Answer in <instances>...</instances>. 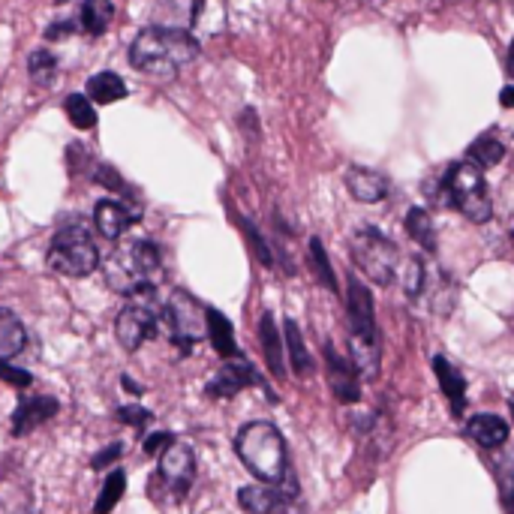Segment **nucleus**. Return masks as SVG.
I'll return each mask as SVG.
<instances>
[{"label": "nucleus", "instance_id": "obj_30", "mask_svg": "<svg viewBox=\"0 0 514 514\" xmlns=\"http://www.w3.org/2000/svg\"><path fill=\"white\" fill-rule=\"evenodd\" d=\"M64 109H67V118H70V124L76 130H94L97 127V109H94V103L85 94L67 97Z\"/></svg>", "mask_w": 514, "mask_h": 514}, {"label": "nucleus", "instance_id": "obj_33", "mask_svg": "<svg viewBox=\"0 0 514 514\" xmlns=\"http://www.w3.org/2000/svg\"><path fill=\"white\" fill-rule=\"evenodd\" d=\"M118 421H121V424H130V427L145 430V427L154 421V412H151V409H145V406H139V403H130V406H121V409H118Z\"/></svg>", "mask_w": 514, "mask_h": 514}, {"label": "nucleus", "instance_id": "obj_35", "mask_svg": "<svg viewBox=\"0 0 514 514\" xmlns=\"http://www.w3.org/2000/svg\"><path fill=\"white\" fill-rule=\"evenodd\" d=\"M0 379L10 382L13 388H28V385H34V376H31L28 370L13 367V364H10V361H4V358H0Z\"/></svg>", "mask_w": 514, "mask_h": 514}, {"label": "nucleus", "instance_id": "obj_5", "mask_svg": "<svg viewBox=\"0 0 514 514\" xmlns=\"http://www.w3.org/2000/svg\"><path fill=\"white\" fill-rule=\"evenodd\" d=\"M442 202L457 208L466 220L472 223H487L493 214V202L487 196V184H484V169L475 166L472 160H460L454 166H448L445 178H442Z\"/></svg>", "mask_w": 514, "mask_h": 514}, {"label": "nucleus", "instance_id": "obj_16", "mask_svg": "<svg viewBox=\"0 0 514 514\" xmlns=\"http://www.w3.org/2000/svg\"><path fill=\"white\" fill-rule=\"evenodd\" d=\"M433 373H436L439 388H442V394H445V400L451 406V415L460 418L466 412V379H463V373L445 355L433 358Z\"/></svg>", "mask_w": 514, "mask_h": 514}, {"label": "nucleus", "instance_id": "obj_25", "mask_svg": "<svg viewBox=\"0 0 514 514\" xmlns=\"http://www.w3.org/2000/svg\"><path fill=\"white\" fill-rule=\"evenodd\" d=\"M112 19H115V4H112V0H85V4H82L79 25H82L85 34H91V37L106 34Z\"/></svg>", "mask_w": 514, "mask_h": 514}, {"label": "nucleus", "instance_id": "obj_9", "mask_svg": "<svg viewBox=\"0 0 514 514\" xmlns=\"http://www.w3.org/2000/svg\"><path fill=\"white\" fill-rule=\"evenodd\" d=\"M127 307L118 313L115 319V337L121 343V349L136 352L145 340H151L160 328V313L154 304V286L142 289L136 295H127Z\"/></svg>", "mask_w": 514, "mask_h": 514}, {"label": "nucleus", "instance_id": "obj_2", "mask_svg": "<svg viewBox=\"0 0 514 514\" xmlns=\"http://www.w3.org/2000/svg\"><path fill=\"white\" fill-rule=\"evenodd\" d=\"M346 313H349L352 364L361 376L373 379L379 373V331H376L373 295L358 277H349L346 283Z\"/></svg>", "mask_w": 514, "mask_h": 514}, {"label": "nucleus", "instance_id": "obj_39", "mask_svg": "<svg viewBox=\"0 0 514 514\" xmlns=\"http://www.w3.org/2000/svg\"><path fill=\"white\" fill-rule=\"evenodd\" d=\"M505 109H514V88L508 85V88H502V100H499Z\"/></svg>", "mask_w": 514, "mask_h": 514}, {"label": "nucleus", "instance_id": "obj_17", "mask_svg": "<svg viewBox=\"0 0 514 514\" xmlns=\"http://www.w3.org/2000/svg\"><path fill=\"white\" fill-rule=\"evenodd\" d=\"M346 190L352 193V199H358L364 205H373V202H382L388 196V181H385V175H379L373 169L352 166L346 172Z\"/></svg>", "mask_w": 514, "mask_h": 514}, {"label": "nucleus", "instance_id": "obj_1", "mask_svg": "<svg viewBox=\"0 0 514 514\" xmlns=\"http://www.w3.org/2000/svg\"><path fill=\"white\" fill-rule=\"evenodd\" d=\"M199 58V43L190 31L151 25L136 34L130 46V64L151 76H175L181 67Z\"/></svg>", "mask_w": 514, "mask_h": 514}, {"label": "nucleus", "instance_id": "obj_8", "mask_svg": "<svg viewBox=\"0 0 514 514\" xmlns=\"http://www.w3.org/2000/svg\"><path fill=\"white\" fill-rule=\"evenodd\" d=\"M349 250H352V259L358 265V271L373 280L376 286H388L397 274V262H400V253L397 247L379 232V229H358L349 241Z\"/></svg>", "mask_w": 514, "mask_h": 514}, {"label": "nucleus", "instance_id": "obj_21", "mask_svg": "<svg viewBox=\"0 0 514 514\" xmlns=\"http://www.w3.org/2000/svg\"><path fill=\"white\" fill-rule=\"evenodd\" d=\"M25 346H28V331H25L22 319L13 310L0 307V358L10 361L19 352H25Z\"/></svg>", "mask_w": 514, "mask_h": 514}, {"label": "nucleus", "instance_id": "obj_41", "mask_svg": "<svg viewBox=\"0 0 514 514\" xmlns=\"http://www.w3.org/2000/svg\"><path fill=\"white\" fill-rule=\"evenodd\" d=\"M508 73L514 76V43H511V52H508Z\"/></svg>", "mask_w": 514, "mask_h": 514}, {"label": "nucleus", "instance_id": "obj_26", "mask_svg": "<svg viewBox=\"0 0 514 514\" xmlns=\"http://www.w3.org/2000/svg\"><path fill=\"white\" fill-rule=\"evenodd\" d=\"M124 490H127V472H124L121 466H115V469L109 472V478L103 481V490H100V496H97V502H94V514H112L115 505L121 502Z\"/></svg>", "mask_w": 514, "mask_h": 514}, {"label": "nucleus", "instance_id": "obj_40", "mask_svg": "<svg viewBox=\"0 0 514 514\" xmlns=\"http://www.w3.org/2000/svg\"><path fill=\"white\" fill-rule=\"evenodd\" d=\"M121 382H124V388H127V391H133V394H142V388H139V385H136V382H133L130 376H124Z\"/></svg>", "mask_w": 514, "mask_h": 514}, {"label": "nucleus", "instance_id": "obj_42", "mask_svg": "<svg viewBox=\"0 0 514 514\" xmlns=\"http://www.w3.org/2000/svg\"><path fill=\"white\" fill-rule=\"evenodd\" d=\"M508 409H511V418H514V394L508 397Z\"/></svg>", "mask_w": 514, "mask_h": 514}, {"label": "nucleus", "instance_id": "obj_13", "mask_svg": "<svg viewBox=\"0 0 514 514\" xmlns=\"http://www.w3.org/2000/svg\"><path fill=\"white\" fill-rule=\"evenodd\" d=\"M325 373H328V385L331 394L340 403H358L361 400V382H358V370L349 358H343L331 343H325Z\"/></svg>", "mask_w": 514, "mask_h": 514}, {"label": "nucleus", "instance_id": "obj_19", "mask_svg": "<svg viewBox=\"0 0 514 514\" xmlns=\"http://www.w3.org/2000/svg\"><path fill=\"white\" fill-rule=\"evenodd\" d=\"M259 340H262L268 370L277 379H283L286 376V349H283V340H280V331H277V322L271 313H262V319H259Z\"/></svg>", "mask_w": 514, "mask_h": 514}, {"label": "nucleus", "instance_id": "obj_12", "mask_svg": "<svg viewBox=\"0 0 514 514\" xmlns=\"http://www.w3.org/2000/svg\"><path fill=\"white\" fill-rule=\"evenodd\" d=\"M160 478L166 481V487L175 496H184L196 478V454L190 445L184 442H172L163 454H160Z\"/></svg>", "mask_w": 514, "mask_h": 514}, {"label": "nucleus", "instance_id": "obj_36", "mask_svg": "<svg viewBox=\"0 0 514 514\" xmlns=\"http://www.w3.org/2000/svg\"><path fill=\"white\" fill-rule=\"evenodd\" d=\"M172 442H175V436H172L169 430H160V433H151V436L142 442V451H145L148 457H154V454H163Z\"/></svg>", "mask_w": 514, "mask_h": 514}, {"label": "nucleus", "instance_id": "obj_15", "mask_svg": "<svg viewBox=\"0 0 514 514\" xmlns=\"http://www.w3.org/2000/svg\"><path fill=\"white\" fill-rule=\"evenodd\" d=\"M136 220H139V217H136L124 202H115V199H103V202H97V208H94V226H97V232H100L103 238H109V241H118L121 235H127L130 226H133Z\"/></svg>", "mask_w": 514, "mask_h": 514}, {"label": "nucleus", "instance_id": "obj_37", "mask_svg": "<svg viewBox=\"0 0 514 514\" xmlns=\"http://www.w3.org/2000/svg\"><path fill=\"white\" fill-rule=\"evenodd\" d=\"M121 457H124V445H121V442H109L100 454H94L91 466H94V469H106V466L118 463Z\"/></svg>", "mask_w": 514, "mask_h": 514}, {"label": "nucleus", "instance_id": "obj_38", "mask_svg": "<svg viewBox=\"0 0 514 514\" xmlns=\"http://www.w3.org/2000/svg\"><path fill=\"white\" fill-rule=\"evenodd\" d=\"M73 31H76L73 22H55V25L46 31V40H61V37H67V34H73Z\"/></svg>", "mask_w": 514, "mask_h": 514}, {"label": "nucleus", "instance_id": "obj_10", "mask_svg": "<svg viewBox=\"0 0 514 514\" xmlns=\"http://www.w3.org/2000/svg\"><path fill=\"white\" fill-rule=\"evenodd\" d=\"M238 502L247 514H304L301 493L292 472L277 484H247L238 490Z\"/></svg>", "mask_w": 514, "mask_h": 514}, {"label": "nucleus", "instance_id": "obj_18", "mask_svg": "<svg viewBox=\"0 0 514 514\" xmlns=\"http://www.w3.org/2000/svg\"><path fill=\"white\" fill-rule=\"evenodd\" d=\"M205 7V0H160L157 7V25L163 28H181L190 31Z\"/></svg>", "mask_w": 514, "mask_h": 514}, {"label": "nucleus", "instance_id": "obj_27", "mask_svg": "<svg viewBox=\"0 0 514 514\" xmlns=\"http://www.w3.org/2000/svg\"><path fill=\"white\" fill-rule=\"evenodd\" d=\"M406 232L415 244H421L427 253H436V229H433V220L424 208H412L406 214Z\"/></svg>", "mask_w": 514, "mask_h": 514}, {"label": "nucleus", "instance_id": "obj_14", "mask_svg": "<svg viewBox=\"0 0 514 514\" xmlns=\"http://www.w3.org/2000/svg\"><path fill=\"white\" fill-rule=\"evenodd\" d=\"M61 412V403L58 397L52 394H31V397H22L16 412H13V436H28L34 433L40 424H46L49 418H55Z\"/></svg>", "mask_w": 514, "mask_h": 514}, {"label": "nucleus", "instance_id": "obj_4", "mask_svg": "<svg viewBox=\"0 0 514 514\" xmlns=\"http://www.w3.org/2000/svg\"><path fill=\"white\" fill-rule=\"evenodd\" d=\"M106 283L118 295H136L142 289L154 286V277L160 274V247L154 241H127L112 250V256L103 265Z\"/></svg>", "mask_w": 514, "mask_h": 514}, {"label": "nucleus", "instance_id": "obj_28", "mask_svg": "<svg viewBox=\"0 0 514 514\" xmlns=\"http://www.w3.org/2000/svg\"><path fill=\"white\" fill-rule=\"evenodd\" d=\"M28 76H31V82L37 88H52L55 79H58V58L49 49L31 52V58H28Z\"/></svg>", "mask_w": 514, "mask_h": 514}, {"label": "nucleus", "instance_id": "obj_7", "mask_svg": "<svg viewBox=\"0 0 514 514\" xmlns=\"http://www.w3.org/2000/svg\"><path fill=\"white\" fill-rule=\"evenodd\" d=\"M160 325L181 352H190L208 334V307H202L190 292L175 289L160 313Z\"/></svg>", "mask_w": 514, "mask_h": 514}, {"label": "nucleus", "instance_id": "obj_34", "mask_svg": "<svg viewBox=\"0 0 514 514\" xmlns=\"http://www.w3.org/2000/svg\"><path fill=\"white\" fill-rule=\"evenodd\" d=\"M403 289H406L409 298H418V295H421V289H424V265H421V259H409V262H406Z\"/></svg>", "mask_w": 514, "mask_h": 514}, {"label": "nucleus", "instance_id": "obj_20", "mask_svg": "<svg viewBox=\"0 0 514 514\" xmlns=\"http://www.w3.org/2000/svg\"><path fill=\"white\" fill-rule=\"evenodd\" d=\"M466 433L481 448H499V445L508 442V424L499 415H490V412L472 415L469 424H466Z\"/></svg>", "mask_w": 514, "mask_h": 514}, {"label": "nucleus", "instance_id": "obj_6", "mask_svg": "<svg viewBox=\"0 0 514 514\" xmlns=\"http://www.w3.org/2000/svg\"><path fill=\"white\" fill-rule=\"evenodd\" d=\"M46 265L61 277H88L100 265V250L91 232L82 223H73L55 232L46 253Z\"/></svg>", "mask_w": 514, "mask_h": 514}, {"label": "nucleus", "instance_id": "obj_24", "mask_svg": "<svg viewBox=\"0 0 514 514\" xmlns=\"http://www.w3.org/2000/svg\"><path fill=\"white\" fill-rule=\"evenodd\" d=\"M208 337H211V346L217 349V355H223L226 361L241 355V349H238V343H235V328H232V322H229L220 310H214V307H208Z\"/></svg>", "mask_w": 514, "mask_h": 514}, {"label": "nucleus", "instance_id": "obj_32", "mask_svg": "<svg viewBox=\"0 0 514 514\" xmlns=\"http://www.w3.org/2000/svg\"><path fill=\"white\" fill-rule=\"evenodd\" d=\"M241 229H244V235H247V244H250L253 256H256L265 268H274V253H271V247L265 244V238L259 235V229H256L250 220H241Z\"/></svg>", "mask_w": 514, "mask_h": 514}, {"label": "nucleus", "instance_id": "obj_23", "mask_svg": "<svg viewBox=\"0 0 514 514\" xmlns=\"http://www.w3.org/2000/svg\"><path fill=\"white\" fill-rule=\"evenodd\" d=\"M85 97L97 106H109L127 97V85L118 73H97L85 85Z\"/></svg>", "mask_w": 514, "mask_h": 514}, {"label": "nucleus", "instance_id": "obj_22", "mask_svg": "<svg viewBox=\"0 0 514 514\" xmlns=\"http://www.w3.org/2000/svg\"><path fill=\"white\" fill-rule=\"evenodd\" d=\"M283 334H286L283 340H286V352H289V361H292L295 376H301V379L313 376V355L307 352V343H304V334H301L298 322L295 319H286L283 322Z\"/></svg>", "mask_w": 514, "mask_h": 514}, {"label": "nucleus", "instance_id": "obj_3", "mask_svg": "<svg viewBox=\"0 0 514 514\" xmlns=\"http://www.w3.org/2000/svg\"><path fill=\"white\" fill-rule=\"evenodd\" d=\"M235 451L241 463L265 484H277L289 475L286 442L271 421H250L235 436Z\"/></svg>", "mask_w": 514, "mask_h": 514}, {"label": "nucleus", "instance_id": "obj_11", "mask_svg": "<svg viewBox=\"0 0 514 514\" xmlns=\"http://www.w3.org/2000/svg\"><path fill=\"white\" fill-rule=\"evenodd\" d=\"M244 388H262V391L268 394V400H277L274 391L268 388V382L256 373V367H253L244 355L229 358V361L208 379L205 394H208L211 400H232V397L241 394Z\"/></svg>", "mask_w": 514, "mask_h": 514}, {"label": "nucleus", "instance_id": "obj_29", "mask_svg": "<svg viewBox=\"0 0 514 514\" xmlns=\"http://www.w3.org/2000/svg\"><path fill=\"white\" fill-rule=\"evenodd\" d=\"M307 259H310V268L316 274V280L328 289V292H337V277H334V268H331V259L322 247L319 238H310V247H307Z\"/></svg>", "mask_w": 514, "mask_h": 514}, {"label": "nucleus", "instance_id": "obj_31", "mask_svg": "<svg viewBox=\"0 0 514 514\" xmlns=\"http://www.w3.org/2000/svg\"><path fill=\"white\" fill-rule=\"evenodd\" d=\"M502 157H505V148L499 145V139H496V136H478V139L472 142V148H469V157H466V160H472L475 166L487 169V166H496Z\"/></svg>", "mask_w": 514, "mask_h": 514}]
</instances>
